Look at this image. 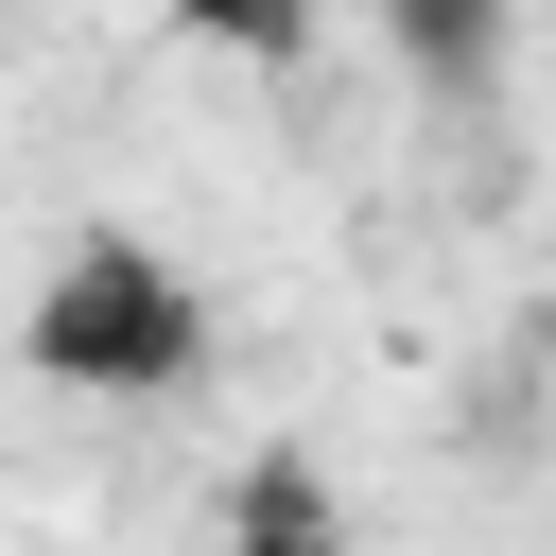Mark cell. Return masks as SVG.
I'll list each match as a JSON object with an SVG mask.
<instances>
[{"label": "cell", "instance_id": "6da1fadb", "mask_svg": "<svg viewBox=\"0 0 556 556\" xmlns=\"http://www.w3.org/2000/svg\"><path fill=\"white\" fill-rule=\"evenodd\" d=\"M35 348H52L70 382H139V365H174V348H191V313H174V278H156V261H70V278H52V313H35Z\"/></svg>", "mask_w": 556, "mask_h": 556}, {"label": "cell", "instance_id": "7a4b0ae2", "mask_svg": "<svg viewBox=\"0 0 556 556\" xmlns=\"http://www.w3.org/2000/svg\"><path fill=\"white\" fill-rule=\"evenodd\" d=\"M382 35H400L417 70H452V87H469V70L504 52V0H382Z\"/></svg>", "mask_w": 556, "mask_h": 556}]
</instances>
